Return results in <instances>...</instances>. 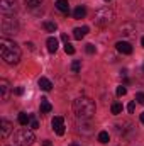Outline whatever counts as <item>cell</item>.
<instances>
[{
    "label": "cell",
    "instance_id": "6da1fadb",
    "mask_svg": "<svg viewBox=\"0 0 144 146\" xmlns=\"http://www.w3.org/2000/svg\"><path fill=\"white\" fill-rule=\"evenodd\" d=\"M0 56H2V60H3L7 65H17V63L20 61L22 51H20V48H19L12 39L2 37V39H0Z\"/></svg>",
    "mask_w": 144,
    "mask_h": 146
},
{
    "label": "cell",
    "instance_id": "7a4b0ae2",
    "mask_svg": "<svg viewBox=\"0 0 144 146\" xmlns=\"http://www.w3.org/2000/svg\"><path fill=\"white\" fill-rule=\"evenodd\" d=\"M73 110L76 114L78 119H92L93 114H95V102L88 97H78L75 102H73Z\"/></svg>",
    "mask_w": 144,
    "mask_h": 146
},
{
    "label": "cell",
    "instance_id": "3957f363",
    "mask_svg": "<svg viewBox=\"0 0 144 146\" xmlns=\"http://www.w3.org/2000/svg\"><path fill=\"white\" fill-rule=\"evenodd\" d=\"M114 19H115V14H114L112 9H108V7H100V9H97L93 21H95L97 26L105 27V26H108V24L114 22Z\"/></svg>",
    "mask_w": 144,
    "mask_h": 146
},
{
    "label": "cell",
    "instance_id": "277c9868",
    "mask_svg": "<svg viewBox=\"0 0 144 146\" xmlns=\"http://www.w3.org/2000/svg\"><path fill=\"white\" fill-rule=\"evenodd\" d=\"M0 29L3 36H10V34H17L19 33V22L14 15H3L0 21Z\"/></svg>",
    "mask_w": 144,
    "mask_h": 146
},
{
    "label": "cell",
    "instance_id": "5b68a950",
    "mask_svg": "<svg viewBox=\"0 0 144 146\" xmlns=\"http://www.w3.org/2000/svg\"><path fill=\"white\" fill-rule=\"evenodd\" d=\"M34 141H36V136L31 129H20L15 134V143L19 146H31Z\"/></svg>",
    "mask_w": 144,
    "mask_h": 146
},
{
    "label": "cell",
    "instance_id": "8992f818",
    "mask_svg": "<svg viewBox=\"0 0 144 146\" xmlns=\"http://www.w3.org/2000/svg\"><path fill=\"white\" fill-rule=\"evenodd\" d=\"M0 12L3 15H14L17 12V2L15 0H0Z\"/></svg>",
    "mask_w": 144,
    "mask_h": 146
},
{
    "label": "cell",
    "instance_id": "52a82bcc",
    "mask_svg": "<svg viewBox=\"0 0 144 146\" xmlns=\"http://www.w3.org/2000/svg\"><path fill=\"white\" fill-rule=\"evenodd\" d=\"M51 126H53V129L56 131L58 136H63V134H65V119H63L61 115H56V117L51 121Z\"/></svg>",
    "mask_w": 144,
    "mask_h": 146
},
{
    "label": "cell",
    "instance_id": "ba28073f",
    "mask_svg": "<svg viewBox=\"0 0 144 146\" xmlns=\"http://www.w3.org/2000/svg\"><path fill=\"white\" fill-rule=\"evenodd\" d=\"M9 95H10V83L5 78H2L0 80V97H2L3 102H7L9 100Z\"/></svg>",
    "mask_w": 144,
    "mask_h": 146
},
{
    "label": "cell",
    "instance_id": "9c48e42d",
    "mask_svg": "<svg viewBox=\"0 0 144 146\" xmlns=\"http://www.w3.org/2000/svg\"><path fill=\"white\" fill-rule=\"evenodd\" d=\"M12 129H14V126H12L10 121H7V119H2V121H0V134H2L3 139L9 138V134L12 133Z\"/></svg>",
    "mask_w": 144,
    "mask_h": 146
},
{
    "label": "cell",
    "instance_id": "30bf717a",
    "mask_svg": "<svg viewBox=\"0 0 144 146\" xmlns=\"http://www.w3.org/2000/svg\"><path fill=\"white\" fill-rule=\"evenodd\" d=\"M115 48H117V51L122 53V54H131V53H132V44L127 42V41H119V42L115 44Z\"/></svg>",
    "mask_w": 144,
    "mask_h": 146
},
{
    "label": "cell",
    "instance_id": "8fae6325",
    "mask_svg": "<svg viewBox=\"0 0 144 146\" xmlns=\"http://www.w3.org/2000/svg\"><path fill=\"white\" fill-rule=\"evenodd\" d=\"M46 46H48V51H49V53H56V51H58V46H59V41H58L56 37H48Z\"/></svg>",
    "mask_w": 144,
    "mask_h": 146
},
{
    "label": "cell",
    "instance_id": "7c38bea8",
    "mask_svg": "<svg viewBox=\"0 0 144 146\" xmlns=\"http://www.w3.org/2000/svg\"><path fill=\"white\" fill-rule=\"evenodd\" d=\"M87 34H88V27H87V26H83V27H75V29H73V37L78 39V41L83 39Z\"/></svg>",
    "mask_w": 144,
    "mask_h": 146
},
{
    "label": "cell",
    "instance_id": "4fadbf2b",
    "mask_svg": "<svg viewBox=\"0 0 144 146\" xmlns=\"http://www.w3.org/2000/svg\"><path fill=\"white\" fill-rule=\"evenodd\" d=\"M120 34L122 36H127V37H132V36H136V29H134L132 24H126V26L120 27Z\"/></svg>",
    "mask_w": 144,
    "mask_h": 146
},
{
    "label": "cell",
    "instance_id": "5bb4252c",
    "mask_svg": "<svg viewBox=\"0 0 144 146\" xmlns=\"http://www.w3.org/2000/svg\"><path fill=\"white\" fill-rule=\"evenodd\" d=\"M37 83H39L41 90H44V92H49V90L53 88V83H51V80H49V78H46V76H41Z\"/></svg>",
    "mask_w": 144,
    "mask_h": 146
},
{
    "label": "cell",
    "instance_id": "9a60e30c",
    "mask_svg": "<svg viewBox=\"0 0 144 146\" xmlns=\"http://www.w3.org/2000/svg\"><path fill=\"white\" fill-rule=\"evenodd\" d=\"M54 7H56L59 12H63V14H68V12H70V3H68V0H56Z\"/></svg>",
    "mask_w": 144,
    "mask_h": 146
},
{
    "label": "cell",
    "instance_id": "2e32d148",
    "mask_svg": "<svg viewBox=\"0 0 144 146\" xmlns=\"http://www.w3.org/2000/svg\"><path fill=\"white\" fill-rule=\"evenodd\" d=\"M87 15V9L83 7V5H80V7H76L75 10H73V17L75 19H83Z\"/></svg>",
    "mask_w": 144,
    "mask_h": 146
},
{
    "label": "cell",
    "instance_id": "e0dca14e",
    "mask_svg": "<svg viewBox=\"0 0 144 146\" xmlns=\"http://www.w3.org/2000/svg\"><path fill=\"white\" fill-rule=\"evenodd\" d=\"M53 110V106L48 102V99H41V112L42 114H49Z\"/></svg>",
    "mask_w": 144,
    "mask_h": 146
},
{
    "label": "cell",
    "instance_id": "ac0fdd59",
    "mask_svg": "<svg viewBox=\"0 0 144 146\" xmlns=\"http://www.w3.org/2000/svg\"><path fill=\"white\" fill-rule=\"evenodd\" d=\"M42 27H44V31H46V33H56L58 24H56V22H49V21H46V22L42 24Z\"/></svg>",
    "mask_w": 144,
    "mask_h": 146
},
{
    "label": "cell",
    "instance_id": "d6986e66",
    "mask_svg": "<svg viewBox=\"0 0 144 146\" xmlns=\"http://www.w3.org/2000/svg\"><path fill=\"white\" fill-rule=\"evenodd\" d=\"M29 121H31V115H27L26 112H20V114H19V124H20V126H27Z\"/></svg>",
    "mask_w": 144,
    "mask_h": 146
},
{
    "label": "cell",
    "instance_id": "ffe728a7",
    "mask_svg": "<svg viewBox=\"0 0 144 146\" xmlns=\"http://www.w3.org/2000/svg\"><path fill=\"white\" fill-rule=\"evenodd\" d=\"M110 110H112V114H114V115L120 114V112H122V104H119V102H114V104H112V107H110Z\"/></svg>",
    "mask_w": 144,
    "mask_h": 146
},
{
    "label": "cell",
    "instance_id": "44dd1931",
    "mask_svg": "<svg viewBox=\"0 0 144 146\" xmlns=\"http://www.w3.org/2000/svg\"><path fill=\"white\" fill-rule=\"evenodd\" d=\"M42 2H44V0H26V5L31 7V9H36V7H39Z\"/></svg>",
    "mask_w": 144,
    "mask_h": 146
},
{
    "label": "cell",
    "instance_id": "7402d4cb",
    "mask_svg": "<svg viewBox=\"0 0 144 146\" xmlns=\"http://www.w3.org/2000/svg\"><path fill=\"white\" fill-rule=\"evenodd\" d=\"M98 141H100L102 145L108 143V133H107V131H102V133H98Z\"/></svg>",
    "mask_w": 144,
    "mask_h": 146
},
{
    "label": "cell",
    "instance_id": "603a6c76",
    "mask_svg": "<svg viewBox=\"0 0 144 146\" xmlns=\"http://www.w3.org/2000/svg\"><path fill=\"white\" fill-rule=\"evenodd\" d=\"M127 94V88L124 87V85H120V87H117V97H124Z\"/></svg>",
    "mask_w": 144,
    "mask_h": 146
},
{
    "label": "cell",
    "instance_id": "cb8c5ba5",
    "mask_svg": "<svg viewBox=\"0 0 144 146\" xmlns=\"http://www.w3.org/2000/svg\"><path fill=\"white\" fill-rule=\"evenodd\" d=\"M80 68H81V61H73V63H71L73 73H78V72H80Z\"/></svg>",
    "mask_w": 144,
    "mask_h": 146
},
{
    "label": "cell",
    "instance_id": "d4e9b609",
    "mask_svg": "<svg viewBox=\"0 0 144 146\" xmlns=\"http://www.w3.org/2000/svg\"><path fill=\"white\" fill-rule=\"evenodd\" d=\"M65 53H66V54H75V48H73L70 42L65 44Z\"/></svg>",
    "mask_w": 144,
    "mask_h": 146
},
{
    "label": "cell",
    "instance_id": "484cf974",
    "mask_svg": "<svg viewBox=\"0 0 144 146\" xmlns=\"http://www.w3.org/2000/svg\"><path fill=\"white\" fill-rule=\"evenodd\" d=\"M29 126H31V129H37V127H39V122H37V119L31 117V121H29Z\"/></svg>",
    "mask_w": 144,
    "mask_h": 146
},
{
    "label": "cell",
    "instance_id": "4316f807",
    "mask_svg": "<svg viewBox=\"0 0 144 146\" xmlns=\"http://www.w3.org/2000/svg\"><path fill=\"white\" fill-rule=\"evenodd\" d=\"M136 100H137L139 104H144V92H137V94H136Z\"/></svg>",
    "mask_w": 144,
    "mask_h": 146
},
{
    "label": "cell",
    "instance_id": "83f0119b",
    "mask_svg": "<svg viewBox=\"0 0 144 146\" xmlns=\"http://www.w3.org/2000/svg\"><path fill=\"white\" fill-rule=\"evenodd\" d=\"M85 51H87L88 54H93V53H95V46H93V44H87V48H85Z\"/></svg>",
    "mask_w": 144,
    "mask_h": 146
},
{
    "label": "cell",
    "instance_id": "f1b7e54d",
    "mask_svg": "<svg viewBox=\"0 0 144 146\" xmlns=\"http://www.w3.org/2000/svg\"><path fill=\"white\" fill-rule=\"evenodd\" d=\"M134 109H136V102H131V104L127 106V110H129V112L132 114V112H134Z\"/></svg>",
    "mask_w": 144,
    "mask_h": 146
},
{
    "label": "cell",
    "instance_id": "f546056e",
    "mask_svg": "<svg viewBox=\"0 0 144 146\" xmlns=\"http://www.w3.org/2000/svg\"><path fill=\"white\" fill-rule=\"evenodd\" d=\"M14 92H15V95H22V94H24V88H22V87H17Z\"/></svg>",
    "mask_w": 144,
    "mask_h": 146
},
{
    "label": "cell",
    "instance_id": "4dcf8cb0",
    "mask_svg": "<svg viewBox=\"0 0 144 146\" xmlns=\"http://www.w3.org/2000/svg\"><path fill=\"white\" fill-rule=\"evenodd\" d=\"M61 41L66 44V42H68V34H61Z\"/></svg>",
    "mask_w": 144,
    "mask_h": 146
},
{
    "label": "cell",
    "instance_id": "1f68e13d",
    "mask_svg": "<svg viewBox=\"0 0 144 146\" xmlns=\"http://www.w3.org/2000/svg\"><path fill=\"white\" fill-rule=\"evenodd\" d=\"M42 146H53L51 141H42Z\"/></svg>",
    "mask_w": 144,
    "mask_h": 146
},
{
    "label": "cell",
    "instance_id": "d6a6232c",
    "mask_svg": "<svg viewBox=\"0 0 144 146\" xmlns=\"http://www.w3.org/2000/svg\"><path fill=\"white\" fill-rule=\"evenodd\" d=\"M141 122H143V124H144V112H143V114H141Z\"/></svg>",
    "mask_w": 144,
    "mask_h": 146
},
{
    "label": "cell",
    "instance_id": "836d02e7",
    "mask_svg": "<svg viewBox=\"0 0 144 146\" xmlns=\"http://www.w3.org/2000/svg\"><path fill=\"white\" fill-rule=\"evenodd\" d=\"M141 44H143V48H144V36H143V39H141Z\"/></svg>",
    "mask_w": 144,
    "mask_h": 146
},
{
    "label": "cell",
    "instance_id": "e575fe53",
    "mask_svg": "<svg viewBox=\"0 0 144 146\" xmlns=\"http://www.w3.org/2000/svg\"><path fill=\"white\" fill-rule=\"evenodd\" d=\"M70 146H78V145H75V143H73V145H70Z\"/></svg>",
    "mask_w": 144,
    "mask_h": 146
},
{
    "label": "cell",
    "instance_id": "d590c367",
    "mask_svg": "<svg viewBox=\"0 0 144 146\" xmlns=\"http://www.w3.org/2000/svg\"><path fill=\"white\" fill-rule=\"evenodd\" d=\"M143 72H144V65H143Z\"/></svg>",
    "mask_w": 144,
    "mask_h": 146
}]
</instances>
